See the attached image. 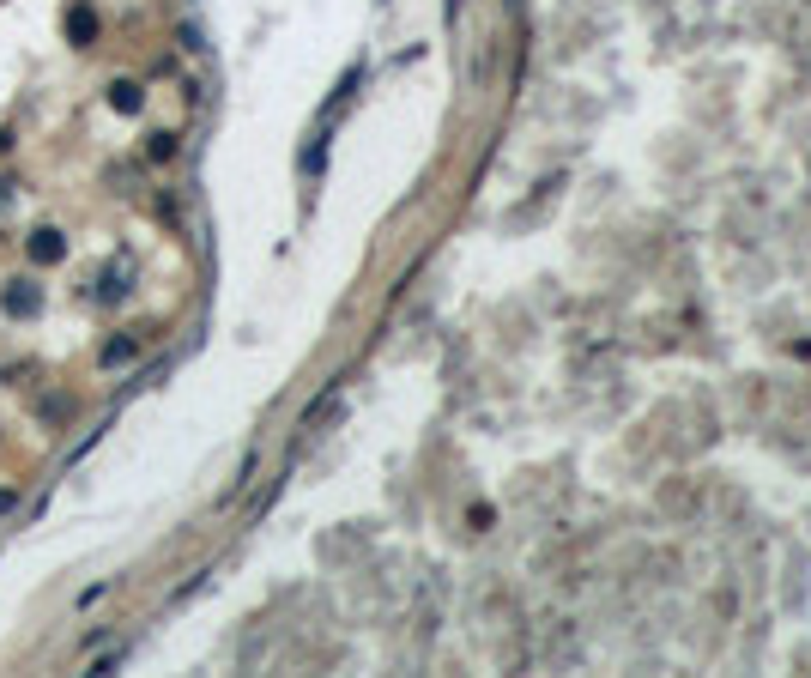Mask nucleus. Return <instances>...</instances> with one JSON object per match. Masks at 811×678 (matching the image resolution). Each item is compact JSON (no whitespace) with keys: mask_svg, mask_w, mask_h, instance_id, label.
<instances>
[{"mask_svg":"<svg viewBox=\"0 0 811 678\" xmlns=\"http://www.w3.org/2000/svg\"><path fill=\"white\" fill-rule=\"evenodd\" d=\"M0 309H6V315H13V321H31V315H37V309H42V291H37V285H31V279H13V285H6V291H0Z\"/></svg>","mask_w":811,"mask_h":678,"instance_id":"f257e3e1","label":"nucleus"},{"mask_svg":"<svg viewBox=\"0 0 811 678\" xmlns=\"http://www.w3.org/2000/svg\"><path fill=\"white\" fill-rule=\"evenodd\" d=\"M67 42H73V49H91V42H98V6H91V0H73V6H67Z\"/></svg>","mask_w":811,"mask_h":678,"instance_id":"f03ea898","label":"nucleus"},{"mask_svg":"<svg viewBox=\"0 0 811 678\" xmlns=\"http://www.w3.org/2000/svg\"><path fill=\"white\" fill-rule=\"evenodd\" d=\"M24 249H31V260H37V267H55V260H67V237L55 231V224L31 231V242H24Z\"/></svg>","mask_w":811,"mask_h":678,"instance_id":"7ed1b4c3","label":"nucleus"},{"mask_svg":"<svg viewBox=\"0 0 811 678\" xmlns=\"http://www.w3.org/2000/svg\"><path fill=\"white\" fill-rule=\"evenodd\" d=\"M109 109H116V116H140V109H145L140 85H134V80H116V85H109Z\"/></svg>","mask_w":811,"mask_h":678,"instance_id":"20e7f679","label":"nucleus"},{"mask_svg":"<svg viewBox=\"0 0 811 678\" xmlns=\"http://www.w3.org/2000/svg\"><path fill=\"white\" fill-rule=\"evenodd\" d=\"M134 352H140V339L122 334V339H109V345H103V358H98V363H109V370H116V363H127Z\"/></svg>","mask_w":811,"mask_h":678,"instance_id":"39448f33","label":"nucleus"},{"mask_svg":"<svg viewBox=\"0 0 811 678\" xmlns=\"http://www.w3.org/2000/svg\"><path fill=\"white\" fill-rule=\"evenodd\" d=\"M145 152H152V158H170V152H176V134H152V146H145Z\"/></svg>","mask_w":811,"mask_h":678,"instance_id":"423d86ee","label":"nucleus"},{"mask_svg":"<svg viewBox=\"0 0 811 678\" xmlns=\"http://www.w3.org/2000/svg\"><path fill=\"white\" fill-rule=\"evenodd\" d=\"M0 509H13V491H0Z\"/></svg>","mask_w":811,"mask_h":678,"instance_id":"0eeeda50","label":"nucleus"}]
</instances>
